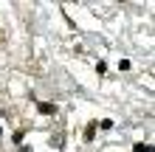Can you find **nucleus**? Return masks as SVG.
<instances>
[{"label": "nucleus", "mask_w": 155, "mask_h": 152, "mask_svg": "<svg viewBox=\"0 0 155 152\" xmlns=\"http://www.w3.org/2000/svg\"><path fill=\"white\" fill-rule=\"evenodd\" d=\"M135 152H152V147H144V144H138V147H135Z\"/></svg>", "instance_id": "nucleus-2"}, {"label": "nucleus", "mask_w": 155, "mask_h": 152, "mask_svg": "<svg viewBox=\"0 0 155 152\" xmlns=\"http://www.w3.org/2000/svg\"><path fill=\"white\" fill-rule=\"evenodd\" d=\"M40 110H42V113H45V115H51V113H54V110H57V107H54V104H40Z\"/></svg>", "instance_id": "nucleus-1"}]
</instances>
